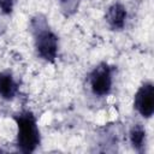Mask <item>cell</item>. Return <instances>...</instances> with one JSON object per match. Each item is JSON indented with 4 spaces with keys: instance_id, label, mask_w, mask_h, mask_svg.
<instances>
[{
    "instance_id": "3",
    "label": "cell",
    "mask_w": 154,
    "mask_h": 154,
    "mask_svg": "<svg viewBox=\"0 0 154 154\" xmlns=\"http://www.w3.org/2000/svg\"><path fill=\"white\" fill-rule=\"evenodd\" d=\"M112 67L106 63L97 65L89 76L90 89L96 96H106L112 89Z\"/></svg>"
},
{
    "instance_id": "7",
    "label": "cell",
    "mask_w": 154,
    "mask_h": 154,
    "mask_svg": "<svg viewBox=\"0 0 154 154\" xmlns=\"http://www.w3.org/2000/svg\"><path fill=\"white\" fill-rule=\"evenodd\" d=\"M129 138L132 148L137 152H142L146 147V130L141 124H136L129 132Z\"/></svg>"
},
{
    "instance_id": "4",
    "label": "cell",
    "mask_w": 154,
    "mask_h": 154,
    "mask_svg": "<svg viewBox=\"0 0 154 154\" xmlns=\"http://www.w3.org/2000/svg\"><path fill=\"white\" fill-rule=\"evenodd\" d=\"M134 107L143 118H150L153 116V113H154V87H153V83L147 82L138 88V90L135 94Z\"/></svg>"
},
{
    "instance_id": "6",
    "label": "cell",
    "mask_w": 154,
    "mask_h": 154,
    "mask_svg": "<svg viewBox=\"0 0 154 154\" xmlns=\"http://www.w3.org/2000/svg\"><path fill=\"white\" fill-rule=\"evenodd\" d=\"M18 93V84L8 71L0 72V96L5 100H12Z\"/></svg>"
},
{
    "instance_id": "9",
    "label": "cell",
    "mask_w": 154,
    "mask_h": 154,
    "mask_svg": "<svg viewBox=\"0 0 154 154\" xmlns=\"http://www.w3.org/2000/svg\"><path fill=\"white\" fill-rule=\"evenodd\" d=\"M59 2H60L63 6H67V7H70V2H71V0H59Z\"/></svg>"
},
{
    "instance_id": "2",
    "label": "cell",
    "mask_w": 154,
    "mask_h": 154,
    "mask_svg": "<svg viewBox=\"0 0 154 154\" xmlns=\"http://www.w3.org/2000/svg\"><path fill=\"white\" fill-rule=\"evenodd\" d=\"M34 43L40 58L46 61H54L58 54V37L51 30L45 18L37 16L31 20Z\"/></svg>"
},
{
    "instance_id": "1",
    "label": "cell",
    "mask_w": 154,
    "mask_h": 154,
    "mask_svg": "<svg viewBox=\"0 0 154 154\" xmlns=\"http://www.w3.org/2000/svg\"><path fill=\"white\" fill-rule=\"evenodd\" d=\"M17 124V148L22 153H32L38 147L41 137L35 116L30 111H23L14 116Z\"/></svg>"
},
{
    "instance_id": "5",
    "label": "cell",
    "mask_w": 154,
    "mask_h": 154,
    "mask_svg": "<svg viewBox=\"0 0 154 154\" xmlns=\"http://www.w3.org/2000/svg\"><path fill=\"white\" fill-rule=\"evenodd\" d=\"M126 8L120 4L116 2L111 5L106 12V22L113 30H120L124 28L126 22Z\"/></svg>"
},
{
    "instance_id": "8",
    "label": "cell",
    "mask_w": 154,
    "mask_h": 154,
    "mask_svg": "<svg viewBox=\"0 0 154 154\" xmlns=\"http://www.w3.org/2000/svg\"><path fill=\"white\" fill-rule=\"evenodd\" d=\"M0 10L8 14L13 10V0H0Z\"/></svg>"
}]
</instances>
